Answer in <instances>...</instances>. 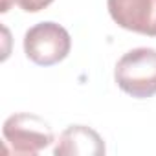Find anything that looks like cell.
<instances>
[{
    "instance_id": "cell-4",
    "label": "cell",
    "mask_w": 156,
    "mask_h": 156,
    "mask_svg": "<svg viewBox=\"0 0 156 156\" xmlns=\"http://www.w3.org/2000/svg\"><path fill=\"white\" fill-rule=\"evenodd\" d=\"M107 6L119 28L156 37V0H107Z\"/></svg>"
},
{
    "instance_id": "cell-7",
    "label": "cell",
    "mask_w": 156,
    "mask_h": 156,
    "mask_svg": "<svg viewBox=\"0 0 156 156\" xmlns=\"http://www.w3.org/2000/svg\"><path fill=\"white\" fill-rule=\"evenodd\" d=\"M9 9V2H8V0H4V6H2V13H6Z\"/></svg>"
},
{
    "instance_id": "cell-3",
    "label": "cell",
    "mask_w": 156,
    "mask_h": 156,
    "mask_svg": "<svg viewBox=\"0 0 156 156\" xmlns=\"http://www.w3.org/2000/svg\"><path fill=\"white\" fill-rule=\"evenodd\" d=\"M72 48L70 33L55 22H41L24 35V53L39 66H53L66 59Z\"/></svg>"
},
{
    "instance_id": "cell-6",
    "label": "cell",
    "mask_w": 156,
    "mask_h": 156,
    "mask_svg": "<svg viewBox=\"0 0 156 156\" xmlns=\"http://www.w3.org/2000/svg\"><path fill=\"white\" fill-rule=\"evenodd\" d=\"M19 4L20 9H24L26 13H37V11H42L46 9L53 0H15Z\"/></svg>"
},
{
    "instance_id": "cell-5",
    "label": "cell",
    "mask_w": 156,
    "mask_h": 156,
    "mask_svg": "<svg viewBox=\"0 0 156 156\" xmlns=\"http://www.w3.org/2000/svg\"><path fill=\"white\" fill-rule=\"evenodd\" d=\"M55 156H101L105 154L103 138L87 125H70L53 147Z\"/></svg>"
},
{
    "instance_id": "cell-1",
    "label": "cell",
    "mask_w": 156,
    "mask_h": 156,
    "mask_svg": "<svg viewBox=\"0 0 156 156\" xmlns=\"http://www.w3.org/2000/svg\"><path fill=\"white\" fill-rule=\"evenodd\" d=\"M114 79L125 94L136 99L156 96V50L136 48L127 51L116 64Z\"/></svg>"
},
{
    "instance_id": "cell-2",
    "label": "cell",
    "mask_w": 156,
    "mask_h": 156,
    "mask_svg": "<svg viewBox=\"0 0 156 156\" xmlns=\"http://www.w3.org/2000/svg\"><path fill=\"white\" fill-rule=\"evenodd\" d=\"M2 136L11 152L24 156L37 154L53 141V130L50 123L28 112L9 116L4 121Z\"/></svg>"
}]
</instances>
